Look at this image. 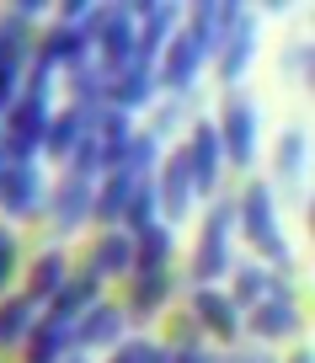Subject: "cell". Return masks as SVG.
<instances>
[{"label": "cell", "mask_w": 315, "mask_h": 363, "mask_svg": "<svg viewBox=\"0 0 315 363\" xmlns=\"http://www.w3.org/2000/svg\"><path fill=\"white\" fill-rule=\"evenodd\" d=\"M241 11H246V6H219V0H209V6H187V11H182V33L192 38V43L203 48V54L214 59L219 54V43H225L230 38V27L241 22Z\"/></svg>", "instance_id": "18"}, {"label": "cell", "mask_w": 315, "mask_h": 363, "mask_svg": "<svg viewBox=\"0 0 315 363\" xmlns=\"http://www.w3.org/2000/svg\"><path fill=\"white\" fill-rule=\"evenodd\" d=\"M182 155H187L192 187H198V203H203V198H219V182H225V171H230V166H225V150H219V128H214V118H192Z\"/></svg>", "instance_id": "6"}, {"label": "cell", "mask_w": 315, "mask_h": 363, "mask_svg": "<svg viewBox=\"0 0 315 363\" xmlns=\"http://www.w3.org/2000/svg\"><path fill=\"white\" fill-rule=\"evenodd\" d=\"M251 59H257V16H251V11H241V22L230 27V38L219 43V54L209 59V65H214V75L225 80L230 91H241V80H246Z\"/></svg>", "instance_id": "16"}, {"label": "cell", "mask_w": 315, "mask_h": 363, "mask_svg": "<svg viewBox=\"0 0 315 363\" xmlns=\"http://www.w3.org/2000/svg\"><path fill=\"white\" fill-rule=\"evenodd\" d=\"M65 278H70V257L59 246H48V251H38L33 262H27V278H22V299H33L38 310L48 305V299L65 289Z\"/></svg>", "instance_id": "21"}, {"label": "cell", "mask_w": 315, "mask_h": 363, "mask_svg": "<svg viewBox=\"0 0 315 363\" xmlns=\"http://www.w3.org/2000/svg\"><path fill=\"white\" fill-rule=\"evenodd\" d=\"M198 342H203V331L192 326L187 315H177V320H171V337H166V347H198Z\"/></svg>", "instance_id": "37"}, {"label": "cell", "mask_w": 315, "mask_h": 363, "mask_svg": "<svg viewBox=\"0 0 315 363\" xmlns=\"http://www.w3.org/2000/svg\"><path fill=\"white\" fill-rule=\"evenodd\" d=\"M134 27H139V59L155 65L160 48L182 33V6H171V0H139L134 6Z\"/></svg>", "instance_id": "15"}, {"label": "cell", "mask_w": 315, "mask_h": 363, "mask_svg": "<svg viewBox=\"0 0 315 363\" xmlns=\"http://www.w3.org/2000/svg\"><path fill=\"white\" fill-rule=\"evenodd\" d=\"M150 182H155V193H160V219H166L171 230H177L182 219L198 214V187H192V171H187L182 145L160 155V166H155V177H150Z\"/></svg>", "instance_id": "8"}, {"label": "cell", "mask_w": 315, "mask_h": 363, "mask_svg": "<svg viewBox=\"0 0 315 363\" xmlns=\"http://www.w3.org/2000/svg\"><path fill=\"white\" fill-rule=\"evenodd\" d=\"M70 86V107H86V113H101L107 107V69L91 59V65L70 69V75H59Z\"/></svg>", "instance_id": "29"}, {"label": "cell", "mask_w": 315, "mask_h": 363, "mask_svg": "<svg viewBox=\"0 0 315 363\" xmlns=\"http://www.w3.org/2000/svg\"><path fill=\"white\" fill-rule=\"evenodd\" d=\"M203 65H209V54H203L187 33H177L155 59V86L166 91V96H177V102H187L192 91H198V80H203Z\"/></svg>", "instance_id": "9"}, {"label": "cell", "mask_w": 315, "mask_h": 363, "mask_svg": "<svg viewBox=\"0 0 315 363\" xmlns=\"http://www.w3.org/2000/svg\"><path fill=\"white\" fill-rule=\"evenodd\" d=\"M236 267V198H214L203 208V230L192 246V284H219Z\"/></svg>", "instance_id": "2"}, {"label": "cell", "mask_w": 315, "mask_h": 363, "mask_svg": "<svg viewBox=\"0 0 315 363\" xmlns=\"http://www.w3.org/2000/svg\"><path fill=\"white\" fill-rule=\"evenodd\" d=\"M155 219H160V193H155V182H139L134 198H128V208H123V225H118V230H128V235H134V230L155 225Z\"/></svg>", "instance_id": "32"}, {"label": "cell", "mask_w": 315, "mask_h": 363, "mask_svg": "<svg viewBox=\"0 0 315 363\" xmlns=\"http://www.w3.org/2000/svg\"><path fill=\"white\" fill-rule=\"evenodd\" d=\"M33 320H38L33 299H22V294L0 299V352H16V347H22V337L33 331Z\"/></svg>", "instance_id": "30"}, {"label": "cell", "mask_w": 315, "mask_h": 363, "mask_svg": "<svg viewBox=\"0 0 315 363\" xmlns=\"http://www.w3.org/2000/svg\"><path fill=\"white\" fill-rule=\"evenodd\" d=\"M171 257H177V230L166 219L134 230V272H166Z\"/></svg>", "instance_id": "26"}, {"label": "cell", "mask_w": 315, "mask_h": 363, "mask_svg": "<svg viewBox=\"0 0 315 363\" xmlns=\"http://www.w3.org/2000/svg\"><path fill=\"white\" fill-rule=\"evenodd\" d=\"M38 59H43V65H54L59 75H70V69L91 65V59H96V38H91V22H86V27H65V22H54L48 33H38Z\"/></svg>", "instance_id": "13"}, {"label": "cell", "mask_w": 315, "mask_h": 363, "mask_svg": "<svg viewBox=\"0 0 315 363\" xmlns=\"http://www.w3.org/2000/svg\"><path fill=\"white\" fill-rule=\"evenodd\" d=\"M214 128H219V150H225V166L246 171L251 160H257V145H262V107L251 102L246 91H230L225 107H219V118H214Z\"/></svg>", "instance_id": "4"}, {"label": "cell", "mask_w": 315, "mask_h": 363, "mask_svg": "<svg viewBox=\"0 0 315 363\" xmlns=\"http://www.w3.org/2000/svg\"><path fill=\"white\" fill-rule=\"evenodd\" d=\"M91 38H96V65L107 69V75H118L123 65H134V59H139V27H134V6H96Z\"/></svg>", "instance_id": "5"}, {"label": "cell", "mask_w": 315, "mask_h": 363, "mask_svg": "<svg viewBox=\"0 0 315 363\" xmlns=\"http://www.w3.org/2000/svg\"><path fill=\"white\" fill-rule=\"evenodd\" d=\"M134 187H139V182H134V177H123V171H107V177H96V203H91V225L118 230V225H123L128 198H134Z\"/></svg>", "instance_id": "24"}, {"label": "cell", "mask_w": 315, "mask_h": 363, "mask_svg": "<svg viewBox=\"0 0 315 363\" xmlns=\"http://www.w3.org/2000/svg\"><path fill=\"white\" fill-rule=\"evenodd\" d=\"M283 75H294L299 86H310V75H315V43L310 38H294V43L283 48Z\"/></svg>", "instance_id": "33"}, {"label": "cell", "mask_w": 315, "mask_h": 363, "mask_svg": "<svg viewBox=\"0 0 315 363\" xmlns=\"http://www.w3.org/2000/svg\"><path fill=\"white\" fill-rule=\"evenodd\" d=\"M236 235H246V246L257 251V262H267L272 272L294 262V246L278 225V187L262 177H251L236 198Z\"/></svg>", "instance_id": "1"}, {"label": "cell", "mask_w": 315, "mask_h": 363, "mask_svg": "<svg viewBox=\"0 0 315 363\" xmlns=\"http://www.w3.org/2000/svg\"><path fill=\"white\" fill-rule=\"evenodd\" d=\"M22 363H65L70 352H75V320L65 315H48V310H38L33 331L22 337Z\"/></svg>", "instance_id": "14"}, {"label": "cell", "mask_w": 315, "mask_h": 363, "mask_svg": "<svg viewBox=\"0 0 315 363\" xmlns=\"http://www.w3.org/2000/svg\"><path fill=\"white\" fill-rule=\"evenodd\" d=\"M101 299H107V294H101V278H96V272H91V267H80V272L70 267L65 289H59L43 310H48V315H65V320H80L91 305H101Z\"/></svg>", "instance_id": "23"}, {"label": "cell", "mask_w": 315, "mask_h": 363, "mask_svg": "<svg viewBox=\"0 0 315 363\" xmlns=\"http://www.w3.org/2000/svg\"><path fill=\"white\" fill-rule=\"evenodd\" d=\"M139 363H171V347H166V342H150V347H145V358H139Z\"/></svg>", "instance_id": "40"}, {"label": "cell", "mask_w": 315, "mask_h": 363, "mask_svg": "<svg viewBox=\"0 0 315 363\" xmlns=\"http://www.w3.org/2000/svg\"><path fill=\"white\" fill-rule=\"evenodd\" d=\"M187 320L203 331V337H214V342H241V310L230 305V294L219 284H192L187 294Z\"/></svg>", "instance_id": "10"}, {"label": "cell", "mask_w": 315, "mask_h": 363, "mask_svg": "<svg viewBox=\"0 0 315 363\" xmlns=\"http://www.w3.org/2000/svg\"><path fill=\"white\" fill-rule=\"evenodd\" d=\"M177 128H182V102H177V96H171V102H166V107H160V113H155V123H150L145 134H150V139H160V145H166V139L177 134Z\"/></svg>", "instance_id": "36"}, {"label": "cell", "mask_w": 315, "mask_h": 363, "mask_svg": "<svg viewBox=\"0 0 315 363\" xmlns=\"http://www.w3.org/2000/svg\"><path fill=\"white\" fill-rule=\"evenodd\" d=\"M91 134H96V145H101V160H107V171H118V160H123L128 139H134L139 128H134V113L101 107V113H96V123H91Z\"/></svg>", "instance_id": "27"}, {"label": "cell", "mask_w": 315, "mask_h": 363, "mask_svg": "<svg viewBox=\"0 0 315 363\" xmlns=\"http://www.w3.org/2000/svg\"><path fill=\"white\" fill-rule=\"evenodd\" d=\"M128 284V294H123V315H128V326H150V320H160L171 310V294H177V272H128L123 278Z\"/></svg>", "instance_id": "11"}, {"label": "cell", "mask_w": 315, "mask_h": 363, "mask_svg": "<svg viewBox=\"0 0 315 363\" xmlns=\"http://www.w3.org/2000/svg\"><path fill=\"white\" fill-rule=\"evenodd\" d=\"M91 203H96V182L75 177V171H59V177L48 182V208H43V219L59 230V235H75V230L91 225Z\"/></svg>", "instance_id": "7"}, {"label": "cell", "mask_w": 315, "mask_h": 363, "mask_svg": "<svg viewBox=\"0 0 315 363\" xmlns=\"http://www.w3.org/2000/svg\"><path fill=\"white\" fill-rule=\"evenodd\" d=\"M225 278H230L225 294H230V305H236V310H251L257 299L272 294V284H278V272H272L267 262H257V257H251V262H236Z\"/></svg>", "instance_id": "25"}, {"label": "cell", "mask_w": 315, "mask_h": 363, "mask_svg": "<svg viewBox=\"0 0 315 363\" xmlns=\"http://www.w3.org/2000/svg\"><path fill=\"white\" fill-rule=\"evenodd\" d=\"M91 123H96V113H86V107H54L48 134H43V160L70 166V155H75V145L91 134Z\"/></svg>", "instance_id": "20"}, {"label": "cell", "mask_w": 315, "mask_h": 363, "mask_svg": "<svg viewBox=\"0 0 315 363\" xmlns=\"http://www.w3.org/2000/svg\"><path fill=\"white\" fill-rule=\"evenodd\" d=\"M16 267H22V240H16L11 225H0V289H11Z\"/></svg>", "instance_id": "34"}, {"label": "cell", "mask_w": 315, "mask_h": 363, "mask_svg": "<svg viewBox=\"0 0 315 363\" xmlns=\"http://www.w3.org/2000/svg\"><path fill=\"white\" fill-rule=\"evenodd\" d=\"M48 208V177L43 166H11L0 182V214L6 219H43Z\"/></svg>", "instance_id": "12"}, {"label": "cell", "mask_w": 315, "mask_h": 363, "mask_svg": "<svg viewBox=\"0 0 315 363\" xmlns=\"http://www.w3.org/2000/svg\"><path fill=\"white\" fill-rule=\"evenodd\" d=\"M155 96H160L155 65H145V59H134V65H123L118 75H107V107H118V113H139V107H150Z\"/></svg>", "instance_id": "19"}, {"label": "cell", "mask_w": 315, "mask_h": 363, "mask_svg": "<svg viewBox=\"0 0 315 363\" xmlns=\"http://www.w3.org/2000/svg\"><path fill=\"white\" fill-rule=\"evenodd\" d=\"M145 347H150V337H123L113 352H107V363H139V358H145Z\"/></svg>", "instance_id": "38"}, {"label": "cell", "mask_w": 315, "mask_h": 363, "mask_svg": "<svg viewBox=\"0 0 315 363\" xmlns=\"http://www.w3.org/2000/svg\"><path fill=\"white\" fill-rule=\"evenodd\" d=\"M86 267L96 272L101 284H107V278H128V272H134V235H128V230H101V235L91 240Z\"/></svg>", "instance_id": "22"}, {"label": "cell", "mask_w": 315, "mask_h": 363, "mask_svg": "<svg viewBox=\"0 0 315 363\" xmlns=\"http://www.w3.org/2000/svg\"><path fill=\"white\" fill-rule=\"evenodd\" d=\"M65 363H86V352H70V358H65Z\"/></svg>", "instance_id": "42"}, {"label": "cell", "mask_w": 315, "mask_h": 363, "mask_svg": "<svg viewBox=\"0 0 315 363\" xmlns=\"http://www.w3.org/2000/svg\"><path fill=\"white\" fill-rule=\"evenodd\" d=\"M299 326H304L299 294H294L283 278L272 284V294H267V299H257L251 310H241V331H246L251 342H262V347H278V342L299 337Z\"/></svg>", "instance_id": "3"}, {"label": "cell", "mask_w": 315, "mask_h": 363, "mask_svg": "<svg viewBox=\"0 0 315 363\" xmlns=\"http://www.w3.org/2000/svg\"><path fill=\"white\" fill-rule=\"evenodd\" d=\"M171 363H219V352L203 347V342L198 347H171Z\"/></svg>", "instance_id": "39"}, {"label": "cell", "mask_w": 315, "mask_h": 363, "mask_svg": "<svg viewBox=\"0 0 315 363\" xmlns=\"http://www.w3.org/2000/svg\"><path fill=\"white\" fill-rule=\"evenodd\" d=\"M219 363H278V352L262 342H230V352H219Z\"/></svg>", "instance_id": "35"}, {"label": "cell", "mask_w": 315, "mask_h": 363, "mask_svg": "<svg viewBox=\"0 0 315 363\" xmlns=\"http://www.w3.org/2000/svg\"><path fill=\"white\" fill-rule=\"evenodd\" d=\"M160 155H166V150H160V139H150L145 128H139V134L128 139L118 171H123V177H134V182H150V177H155V166H160Z\"/></svg>", "instance_id": "31"}, {"label": "cell", "mask_w": 315, "mask_h": 363, "mask_svg": "<svg viewBox=\"0 0 315 363\" xmlns=\"http://www.w3.org/2000/svg\"><path fill=\"white\" fill-rule=\"evenodd\" d=\"M272 171H278V182H304V171H310V128H304V123H289L278 134Z\"/></svg>", "instance_id": "28"}, {"label": "cell", "mask_w": 315, "mask_h": 363, "mask_svg": "<svg viewBox=\"0 0 315 363\" xmlns=\"http://www.w3.org/2000/svg\"><path fill=\"white\" fill-rule=\"evenodd\" d=\"M123 337H128V315H123L118 299H101V305H91L86 315L75 320V352H96V347L113 352Z\"/></svg>", "instance_id": "17"}, {"label": "cell", "mask_w": 315, "mask_h": 363, "mask_svg": "<svg viewBox=\"0 0 315 363\" xmlns=\"http://www.w3.org/2000/svg\"><path fill=\"white\" fill-rule=\"evenodd\" d=\"M278 363H315V352H310V347H294L289 358H278Z\"/></svg>", "instance_id": "41"}]
</instances>
